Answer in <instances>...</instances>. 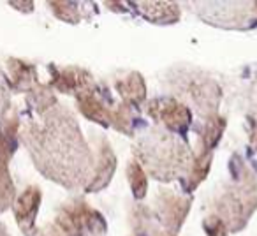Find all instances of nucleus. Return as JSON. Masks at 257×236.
Masks as SVG:
<instances>
[{
  "label": "nucleus",
  "mask_w": 257,
  "mask_h": 236,
  "mask_svg": "<svg viewBox=\"0 0 257 236\" xmlns=\"http://www.w3.org/2000/svg\"><path fill=\"white\" fill-rule=\"evenodd\" d=\"M41 114L43 124L29 126L23 133L37 169L64 187L85 185L92 178V155L74 116L60 106Z\"/></svg>",
  "instance_id": "1"
},
{
  "label": "nucleus",
  "mask_w": 257,
  "mask_h": 236,
  "mask_svg": "<svg viewBox=\"0 0 257 236\" xmlns=\"http://www.w3.org/2000/svg\"><path fill=\"white\" fill-rule=\"evenodd\" d=\"M134 152L138 162L143 164L150 175L164 182L175 180L192 164L187 148L175 136L159 129L150 131L141 138Z\"/></svg>",
  "instance_id": "2"
},
{
  "label": "nucleus",
  "mask_w": 257,
  "mask_h": 236,
  "mask_svg": "<svg viewBox=\"0 0 257 236\" xmlns=\"http://www.w3.org/2000/svg\"><path fill=\"white\" fill-rule=\"evenodd\" d=\"M55 224L65 236H104L106 222L83 201H71L58 211Z\"/></svg>",
  "instance_id": "3"
},
{
  "label": "nucleus",
  "mask_w": 257,
  "mask_h": 236,
  "mask_svg": "<svg viewBox=\"0 0 257 236\" xmlns=\"http://www.w3.org/2000/svg\"><path fill=\"white\" fill-rule=\"evenodd\" d=\"M148 113L154 120L164 124L169 131L183 133L190 124V111L175 99H155L148 104Z\"/></svg>",
  "instance_id": "4"
},
{
  "label": "nucleus",
  "mask_w": 257,
  "mask_h": 236,
  "mask_svg": "<svg viewBox=\"0 0 257 236\" xmlns=\"http://www.w3.org/2000/svg\"><path fill=\"white\" fill-rule=\"evenodd\" d=\"M189 199L176 196L173 190H159V196L155 199V210L162 224L176 231L183 224V218L189 211Z\"/></svg>",
  "instance_id": "5"
},
{
  "label": "nucleus",
  "mask_w": 257,
  "mask_h": 236,
  "mask_svg": "<svg viewBox=\"0 0 257 236\" xmlns=\"http://www.w3.org/2000/svg\"><path fill=\"white\" fill-rule=\"evenodd\" d=\"M43 199V192H41L37 187H29V189L23 190V194L18 197L13 206H15V217L18 222L20 229L23 232H32L36 227V217L37 211H39V204Z\"/></svg>",
  "instance_id": "6"
},
{
  "label": "nucleus",
  "mask_w": 257,
  "mask_h": 236,
  "mask_svg": "<svg viewBox=\"0 0 257 236\" xmlns=\"http://www.w3.org/2000/svg\"><path fill=\"white\" fill-rule=\"evenodd\" d=\"M95 171H93L92 178H90L86 189L88 190H99L109 182V178L113 176L114 164H116V159H114L113 148L109 147L106 140L100 141V147L97 148V161H95Z\"/></svg>",
  "instance_id": "7"
},
{
  "label": "nucleus",
  "mask_w": 257,
  "mask_h": 236,
  "mask_svg": "<svg viewBox=\"0 0 257 236\" xmlns=\"http://www.w3.org/2000/svg\"><path fill=\"white\" fill-rule=\"evenodd\" d=\"M76 102L79 106V111L85 114L86 118L93 120V122H99L102 126H107L109 122V111L104 107V104L93 95V86L88 90H83V92L76 93Z\"/></svg>",
  "instance_id": "8"
},
{
  "label": "nucleus",
  "mask_w": 257,
  "mask_h": 236,
  "mask_svg": "<svg viewBox=\"0 0 257 236\" xmlns=\"http://www.w3.org/2000/svg\"><path fill=\"white\" fill-rule=\"evenodd\" d=\"M116 90L131 104H141L145 100V93H147L145 81L141 78V74H138V72H128L125 78L118 79Z\"/></svg>",
  "instance_id": "9"
},
{
  "label": "nucleus",
  "mask_w": 257,
  "mask_h": 236,
  "mask_svg": "<svg viewBox=\"0 0 257 236\" xmlns=\"http://www.w3.org/2000/svg\"><path fill=\"white\" fill-rule=\"evenodd\" d=\"M140 8H143L141 11L145 13L148 20L152 22H161V23H171L176 22L180 16L178 8L171 2H141Z\"/></svg>",
  "instance_id": "10"
},
{
  "label": "nucleus",
  "mask_w": 257,
  "mask_h": 236,
  "mask_svg": "<svg viewBox=\"0 0 257 236\" xmlns=\"http://www.w3.org/2000/svg\"><path fill=\"white\" fill-rule=\"evenodd\" d=\"M9 71L13 85L18 90H30L36 81V69L22 60H9Z\"/></svg>",
  "instance_id": "11"
},
{
  "label": "nucleus",
  "mask_w": 257,
  "mask_h": 236,
  "mask_svg": "<svg viewBox=\"0 0 257 236\" xmlns=\"http://www.w3.org/2000/svg\"><path fill=\"white\" fill-rule=\"evenodd\" d=\"M15 183L9 175L8 164L0 162V211L8 210L13 203H15Z\"/></svg>",
  "instance_id": "12"
},
{
  "label": "nucleus",
  "mask_w": 257,
  "mask_h": 236,
  "mask_svg": "<svg viewBox=\"0 0 257 236\" xmlns=\"http://www.w3.org/2000/svg\"><path fill=\"white\" fill-rule=\"evenodd\" d=\"M127 176H128V183L133 187V192L136 197H145L147 194V189H148V180H147V175H145L143 168L140 166L138 161H131L127 166Z\"/></svg>",
  "instance_id": "13"
},
{
  "label": "nucleus",
  "mask_w": 257,
  "mask_h": 236,
  "mask_svg": "<svg viewBox=\"0 0 257 236\" xmlns=\"http://www.w3.org/2000/svg\"><path fill=\"white\" fill-rule=\"evenodd\" d=\"M41 236H65V234L57 224H50V225H46V227L43 229Z\"/></svg>",
  "instance_id": "14"
},
{
  "label": "nucleus",
  "mask_w": 257,
  "mask_h": 236,
  "mask_svg": "<svg viewBox=\"0 0 257 236\" xmlns=\"http://www.w3.org/2000/svg\"><path fill=\"white\" fill-rule=\"evenodd\" d=\"M8 106H9L8 92H6V88L2 86V83H0V111L8 109Z\"/></svg>",
  "instance_id": "15"
},
{
  "label": "nucleus",
  "mask_w": 257,
  "mask_h": 236,
  "mask_svg": "<svg viewBox=\"0 0 257 236\" xmlns=\"http://www.w3.org/2000/svg\"><path fill=\"white\" fill-rule=\"evenodd\" d=\"M154 236H175V234H171V232H161V231H155V234Z\"/></svg>",
  "instance_id": "16"
},
{
  "label": "nucleus",
  "mask_w": 257,
  "mask_h": 236,
  "mask_svg": "<svg viewBox=\"0 0 257 236\" xmlns=\"http://www.w3.org/2000/svg\"><path fill=\"white\" fill-rule=\"evenodd\" d=\"M0 236H9V234H8V231H6V229L2 227V225H0Z\"/></svg>",
  "instance_id": "17"
}]
</instances>
